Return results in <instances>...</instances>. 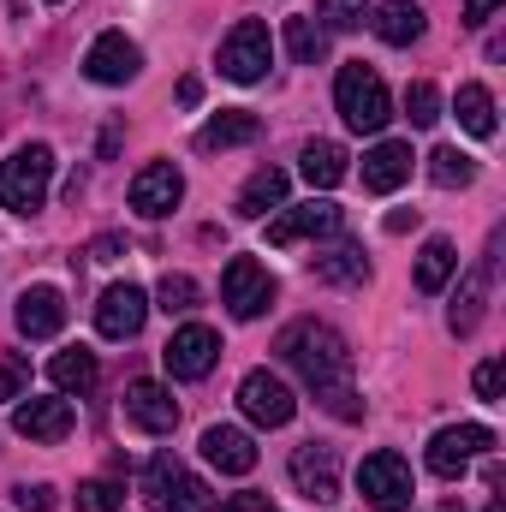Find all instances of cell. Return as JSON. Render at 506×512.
<instances>
[{
  "instance_id": "6da1fadb",
  "label": "cell",
  "mask_w": 506,
  "mask_h": 512,
  "mask_svg": "<svg viewBox=\"0 0 506 512\" xmlns=\"http://www.w3.org/2000/svg\"><path fill=\"white\" fill-rule=\"evenodd\" d=\"M274 352L304 376V387H310L334 417H346V423L364 417V405H358V393H352V346H346L328 322H292Z\"/></svg>"
},
{
  "instance_id": "7a4b0ae2",
  "label": "cell",
  "mask_w": 506,
  "mask_h": 512,
  "mask_svg": "<svg viewBox=\"0 0 506 512\" xmlns=\"http://www.w3.org/2000/svg\"><path fill=\"white\" fill-rule=\"evenodd\" d=\"M48 185H54V149L48 143H24L0 161V209L36 215L48 203Z\"/></svg>"
},
{
  "instance_id": "3957f363",
  "label": "cell",
  "mask_w": 506,
  "mask_h": 512,
  "mask_svg": "<svg viewBox=\"0 0 506 512\" xmlns=\"http://www.w3.org/2000/svg\"><path fill=\"white\" fill-rule=\"evenodd\" d=\"M334 108H340V120H346L352 131H381L387 120H393L387 84H381L376 66H364V60L340 66V78H334Z\"/></svg>"
},
{
  "instance_id": "277c9868",
  "label": "cell",
  "mask_w": 506,
  "mask_h": 512,
  "mask_svg": "<svg viewBox=\"0 0 506 512\" xmlns=\"http://www.w3.org/2000/svg\"><path fill=\"white\" fill-rule=\"evenodd\" d=\"M268 60H274L268 24H262V18H239V24L227 30V42H221V72H227L233 84H256V78L268 72Z\"/></svg>"
},
{
  "instance_id": "5b68a950",
  "label": "cell",
  "mask_w": 506,
  "mask_h": 512,
  "mask_svg": "<svg viewBox=\"0 0 506 512\" xmlns=\"http://www.w3.org/2000/svg\"><path fill=\"white\" fill-rule=\"evenodd\" d=\"M221 304H227L239 322H256V316L274 304V274H268L256 256H233L227 274H221Z\"/></svg>"
},
{
  "instance_id": "8992f818",
  "label": "cell",
  "mask_w": 506,
  "mask_h": 512,
  "mask_svg": "<svg viewBox=\"0 0 506 512\" xmlns=\"http://www.w3.org/2000/svg\"><path fill=\"white\" fill-rule=\"evenodd\" d=\"M215 358H221V334L203 328V322H185V328L167 340V352H161V364H167L173 382H203V376L215 370Z\"/></svg>"
},
{
  "instance_id": "52a82bcc",
  "label": "cell",
  "mask_w": 506,
  "mask_h": 512,
  "mask_svg": "<svg viewBox=\"0 0 506 512\" xmlns=\"http://www.w3.org/2000/svg\"><path fill=\"white\" fill-rule=\"evenodd\" d=\"M358 489L376 512H405L411 507V465L399 453H370L358 465Z\"/></svg>"
},
{
  "instance_id": "ba28073f",
  "label": "cell",
  "mask_w": 506,
  "mask_h": 512,
  "mask_svg": "<svg viewBox=\"0 0 506 512\" xmlns=\"http://www.w3.org/2000/svg\"><path fill=\"white\" fill-rule=\"evenodd\" d=\"M495 447V429H483V423H453V429H435V441H429V471L435 477H465V465L477 459V453H489Z\"/></svg>"
},
{
  "instance_id": "9c48e42d",
  "label": "cell",
  "mask_w": 506,
  "mask_h": 512,
  "mask_svg": "<svg viewBox=\"0 0 506 512\" xmlns=\"http://www.w3.org/2000/svg\"><path fill=\"white\" fill-rule=\"evenodd\" d=\"M239 411L262 423V429H286L292 423V411H298V399H292V387L280 382L274 370H251L245 382H239Z\"/></svg>"
},
{
  "instance_id": "30bf717a",
  "label": "cell",
  "mask_w": 506,
  "mask_h": 512,
  "mask_svg": "<svg viewBox=\"0 0 506 512\" xmlns=\"http://www.w3.org/2000/svg\"><path fill=\"white\" fill-rule=\"evenodd\" d=\"M292 483H298L304 501L334 507V501H340V453L322 447V441H304V447L292 453Z\"/></svg>"
},
{
  "instance_id": "8fae6325",
  "label": "cell",
  "mask_w": 506,
  "mask_h": 512,
  "mask_svg": "<svg viewBox=\"0 0 506 512\" xmlns=\"http://www.w3.org/2000/svg\"><path fill=\"white\" fill-rule=\"evenodd\" d=\"M179 197H185V173H179L173 161H149V167L131 179V209H137V215H149V221L173 215V209H179Z\"/></svg>"
},
{
  "instance_id": "7c38bea8",
  "label": "cell",
  "mask_w": 506,
  "mask_h": 512,
  "mask_svg": "<svg viewBox=\"0 0 506 512\" xmlns=\"http://www.w3.org/2000/svg\"><path fill=\"white\" fill-rule=\"evenodd\" d=\"M137 66H143V54H137V42H131L126 30H102V36L90 42V54H84L90 84H131Z\"/></svg>"
},
{
  "instance_id": "4fadbf2b",
  "label": "cell",
  "mask_w": 506,
  "mask_h": 512,
  "mask_svg": "<svg viewBox=\"0 0 506 512\" xmlns=\"http://www.w3.org/2000/svg\"><path fill=\"white\" fill-rule=\"evenodd\" d=\"M328 233H340V209L334 203H298V209H280L274 221H268V245H304V239H328Z\"/></svg>"
},
{
  "instance_id": "5bb4252c",
  "label": "cell",
  "mask_w": 506,
  "mask_h": 512,
  "mask_svg": "<svg viewBox=\"0 0 506 512\" xmlns=\"http://www.w3.org/2000/svg\"><path fill=\"white\" fill-rule=\"evenodd\" d=\"M143 316H149V298H143V286H108L102 292V304H96V328H102V340H131L137 328H143Z\"/></svg>"
},
{
  "instance_id": "9a60e30c",
  "label": "cell",
  "mask_w": 506,
  "mask_h": 512,
  "mask_svg": "<svg viewBox=\"0 0 506 512\" xmlns=\"http://www.w3.org/2000/svg\"><path fill=\"white\" fill-rule=\"evenodd\" d=\"M126 423H137L143 435H173L179 399H173L161 382H131L126 387Z\"/></svg>"
},
{
  "instance_id": "2e32d148",
  "label": "cell",
  "mask_w": 506,
  "mask_h": 512,
  "mask_svg": "<svg viewBox=\"0 0 506 512\" xmlns=\"http://www.w3.org/2000/svg\"><path fill=\"white\" fill-rule=\"evenodd\" d=\"M66 328V292L60 286H24L18 298V334L24 340H54Z\"/></svg>"
},
{
  "instance_id": "e0dca14e",
  "label": "cell",
  "mask_w": 506,
  "mask_h": 512,
  "mask_svg": "<svg viewBox=\"0 0 506 512\" xmlns=\"http://www.w3.org/2000/svg\"><path fill=\"white\" fill-rule=\"evenodd\" d=\"M12 429L24 435V441H66L72 435V405L66 399H24L18 411H12Z\"/></svg>"
},
{
  "instance_id": "ac0fdd59",
  "label": "cell",
  "mask_w": 506,
  "mask_h": 512,
  "mask_svg": "<svg viewBox=\"0 0 506 512\" xmlns=\"http://www.w3.org/2000/svg\"><path fill=\"white\" fill-rule=\"evenodd\" d=\"M203 459L227 477H245V471H256V441L233 423H215V429H203Z\"/></svg>"
},
{
  "instance_id": "d6986e66",
  "label": "cell",
  "mask_w": 506,
  "mask_h": 512,
  "mask_svg": "<svg viewBox=\"0 0 506 512\" xmlns=\"http://www.w3.org/2000/svg\"><path fill=\"white\" fill-rule=\"evenodd\" d=\"M495 251H501V239L489 245V256L471 268V280L459 286V304H453V334H477V322H483V304H489V280H495Z\"/></svg>"
},
{
  "instance_id": "ffe728a7",
  "label": "cell",
  "mask_w": 506,
  "mask_h": 512,
  "mask_svg": "<svg viewBox=\"0 0 506 512\" xmlns=\"http://www.w3.org/2000/svg\"><path fill=\"white\" fill-rule=\"evenodd\" d=\"M310 274H316V280H328V286H364V280H370V262H364V245L340 239V245L316 251V256H310Z\"/></svg>"
},
{
  "instance_id": "44dd1931",
  "label": "cell",
  "mask_w": 506,
  "mask_h": 512,
  "mask_svg": "<svg viewBox=\"0 0 506 512\" xmlns=\"http://www.w3.org/2000/svg\"><path fill=\"white\" fill-rule=\"evenodd\" d=\"M411 179V143H376L370 155H364V185L370 191H399Z\"/></svg>"
},
{
  "instance_id": "7402d4cb",
  "label": "cell",
  "mask_w": 506,
  "mask_h": 512,
  "mask_svg": "<svg viewBox=\"0 0 506 512\" xmlns=\"http://www.w3.org/2000/svg\"><path fill=\"white\" fill-rule=\"evenodd\" d=\"M370 24H376V36L387 48H405V42L423 36V6H417V0H381Z\"/></svg>"
},
{
  "instance_id": "603a6c76",
  "label": "cell",
  "mask_w": 506,
  "mask_h": 512,
  "mask_svg": "<svg viewBox=\"0 0 506 512\" xmlns=\"http://www.w3.org/2000/svg\"><path fill=\"white\" fill-rule=\"evenodd\" d=\"M298 173H304L316 191H334V185L346 179V149H340V143H328V137H310V143H304V155H298Z\"/></svg>"
},
{
  "instance_id": "cb8c5ba5",
  "label": "cell",
  "mask_w": 506,
  "mask_h": 512,
  "mask_svg": "<svg viewBox=\"0 0 506 512\" xmlns=\"http://www.w3.org/2000/svg\"><path fill=\"white\" fill-rule=\"evenodd\" d=\"M268 209H286V173L280 167H256L245 179V191H239V215L245 221H262Z\"/></svg>"
},
{
  "instance_id": "d4e9b609",
  "label": "cell",
  "mask_w": 506,
  "mask_h": 512,
  "mask_svg": "<svg viewBox=\"0 0 506 512\" xmlns=\"http://www.w3.org/2000/svg\"><path fill=\"white\" fill-rule=\"evenodd\" d=\"M48 382L60 387V393H90V387L102 382V364H96V352L72 346V352H54V364H48Z\"/></svg>"
},
{
  "instance_id": "484cf974",
  "label": "cell",
  "mask_w": 506,
  "mask_h": 512,
  "mask_svg": "<svg viewBox=\"0 0 506 512\" xmlns=\"http://www.w3.org/2000/svg\"><path fill=\"white\" fill-rule=\"evenodd\" d=\"M256 131L262 120L245 114V108H227V114H215L209 126H197V149H233V143H256Z\"/></svg>"
},
{
  "instance_id": "4316f807",
  "label": "cell",
  "mask_w": 506,
  "mask_h": 512,
  "mask_svg": "<svg viewBox=\"0 0 506 512\" xmlns=\"http://www.w3.org/2000/svg\"><path fill=\"white\" fill-rule=\"evenodd\" d=\"M453 274H459V251H453V239H429L423 256H417V292H441Z\"/></svg>"
},
{
  "instance_id": "83f0119b",
  "label": "cell",
  "mask_w": 506,
  "mask_h": 512,
  "mask_svg": "<svg viewBox=\"0 0 506 512\" xmlns=\"http://www.w3.org/2000/svg\"><path fill=\"white\" fill-rule=\"evenodd\" d=\"M459 126L471 137H495V96H489V84H459Z\"/></svg>"
},
{
  "instance_id": "f1b7e54d",
  "label": "cell",
  "mask_w": 506,
  "mask_h": 512,
  "mask_svg": "<svg viewBox=\"0 0 506 512\" xmlns=\"http://www.w3.org/2000/svg\"><path fill=\"white\" fill-rule=\"evenodd\" d=\"M286 48L298 66H322L328 60V30L316 18H286Z\"/></svg>"
},
{
  "instance_id": "f546056e",
  "label": "cell",
  "mask_w": 506,
  "mask_h": 512,
  "mask_svg": "<svg viewBox=\"0 0 506 512\" xmlns=\"http://www.w3.org/2000/svg\"><path fill=\"white\" fill-rule=\"evenodd\" d=\"M429 179H435L441 191H465V185L477 179V161H471L465 149H453V143H441V149L429 155Z\"/></svg>"
},
{
  "instance_id": "4dcf8cb0",
  "label": "cell",
  "mask_w": 506,
  "mask_h": 512,
  "mask_svg": "<svg viewBox=\"0 0 506 512\" xmlns=\"http://www.w3.org/2000/svg\"><path fill=\"white\" fill-rule=\"evenodd\" d=\"M161 512H215V495H209V483H203V477L179 471V477H173V489H167V501H161Z\"/></svg>"
},
{
  "instance_id": "1f68e13d",
  "label": "cell",
  "mask_w": 506,
  "mask_h": 512,
  "mask_svg": "<svg viewBox=\"0 0 506 512\" xmlns=\"http://www.w3.org/2000/svg\"><path fill=\"white\" fill-rule=\"evenodd\" d=\"M120 507H126V483H114V477H90L78 489V512H120Z\"/></svg>"
},
{
  "instance_id": "d6a6232c",
  "label": "cell",
  "mask_w": 506,
  "mask_h": 512,
  "mask_svg": "<svg viewBox=\"0 0 506 512\" xmlns=\"http://www.w3.org/2000/svg\"><path fill=\"white\" fill-rule=\"evenodd\" d=\"M155 304H161L167 316H191V310H197V280H191V274H167L161 292H155Z\"/></svg>"
},
{
  "instance_id": "836d02e7",
  "label": "cell",
  "mask_w": 506,
  "mask_h": 512,
  "mask_svg": "<svg viewBox=\"0 0 506 512\" xmlns=\"http://www.w3.org/2000/svg\"><path fill=\"white\" fill-rule=\"evenodd\" d=\"M405 120L411 126H435L441 120V90L435 84H411L405 90Z\"/></svg>"
},
{
  "instance_id": "e575fe53",
  "label": "cell",
  "mask_w": 506,
  "mask_h": 512,
  "mask_svg": "<svg viewBox=\"0 0 506 512\" xmlns=\"http://www.w3.org/2000/svg\"><path fill=\"white\" fill-rule=\"evenodd\" d=\"M179 471H185V465H179V459H173V453H155V459H149V471H143V495H149V501H155V507H161V501H167V489H173V477H179Z\"/></svg>"
},
{
  "instance_id": "d590c367",
  "label": "cell",
  "mask_w": 506,
  "mask_h": 512,
  "mask_svg": "<svg viewBox=\"0 0 506 512\" xmlns=\"http://www.w3.org/2000/svg\"><path fill=\"white\" fill-rule=\"evenodd\" d=\"M364 12H370V0H322V6H316L322 30H358Z\"/></svg>"
},
{
  "instance_id": "8d00e7d4",
  "label": "cell",
  "mask_w": 506,
  "mask_h": 512,
  "mask_svg": "<svg viewBox=\"0 0 506 512\" xmlns=\"http://www.w3.org/2000/svg\"><path fill=\"white\" fill-rule=\"evenodd\" d=\"M24 387H30V364L18 352H0V399H24Z\"/></svg>"
},
{
  "instance_id": "74e56055",
  "label": "cell",
  "mask_w": 506,
  "mask_h": 512,
  "mask_svg": "<svg viewBox=\"0 0 506 512\" xmlns=\"http://www.w3.org/2000/svg\"><path fill=\"white\" fill-rule=\"evenodd\" d=\"M12 501H18L24 512H54V507H60V495H54L48 483H18V489H12Z\"/></svg>"
},
{
  "instance_id": "f35d334b",
  "label": "cell",
  "mask_w": 506,
  "mask_h": 512,
  "mask_svg": "<svg viewBox=\"0 0 506 512\" xmlns=\"http://www.w3.org/2000/svg\"><path fill=\"white\" fill-rule=\"evenodd\" d=\"M471 387H477V399H501V387H506V364H501V358L477 364V376H471Z\"/></svg>"
},
{
  "instance_id": "ab89813d",
  "label": "cell",
  "mask_w": 506,
  "mask_h": 512,
  "mask_svg": "<svg viewBox=\"0 0 506 512\" xmlns=\"http://www.w3.org/2000/svg\"><path fill=\"white\" fill-rule=\"evenodd\" d=\"M221 512H274L268 495H233V501H221Z\"/></svg>"
},
{
  "instance_id": "60d3db41",
  "label": "cell",
  "mask_w": 506,
  "mask_h": 512,
  "mask_svg": "<svg viewBox=\"0 0 506 512\" xmlns=\"http://www.w3.org/2000/svg\"><path fill=\"white\" fill-rule=\"evenodd\" d=\"M501 0H465V24H489Z\"/></svg>"
},
{
  "instance_id": "b9f144b4",
  "label": "cell",
  "mask_w": 506,
  "mask_h": 512,
  "mask_svg": "<svg viewBox=\"0 0 506 512\" xmlns=\"http://www.w3.org/2000/svg\"><path fill=\"white\" fill-rule=\"evenodd\" d=\"M411 227H417V209H393L387 215V233H411Z\"/></svg>"
},
{
  "instance_id": "7bdbcfd3",
  "label": "cell",
  "mask_w": 506,
  "mask_h": 512,
  "mask_svg": "<svg viewBox=\"0 0 506 512\" xmlns=\"http://www.w3.org/2000/svg\"><path fill=\"white\" fill-rule=\"evenodd\" d=\"M48 6H60V0H48Z\"/></svg>"
}]
</instances>
